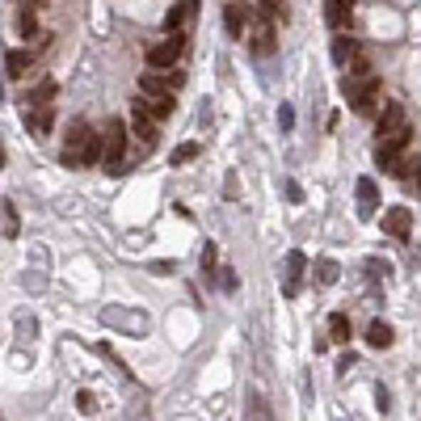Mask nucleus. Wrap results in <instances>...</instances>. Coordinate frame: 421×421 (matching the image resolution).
Masks as SVG:
<instances>
[{
	"mask_svg": "<svg viewBox=\"0 0 421 421\" xmlns=\"http://www.w3.org/2000/svg\"><path fill=\"white\" fill-rule=\"evenodd\" d=\"M400 131H409V118H405V105H383L379 110V135L375 140H383V135H400Z\"/></svg>",
	"mask_w": 421,
	"mask_h": 421,
	"instance_id": "nucleus-6",
	"label": "nucleus"
},
{
	"mask_svg": "<svg viewBox=\"0 0 421 421\" xmlns=\"http://www.w3.org/2000/svg\"><path fill=\"white\" fill-rule=\"evenodd\" d=\"M328 333H333V341H337V345H345V341H350V321H345V312H333V316H328Z\"/></svg>",
	"mask_w": 421,
	"mask_h": 421,
	"instance_id": "nucleus-19",
	"label": "nucleus"
},
{
	"mask_svg": "<svg viewBox=\"0 0 421 421\" xmlns=\"http://www.w3.org/2000/svg\"><path fill=\"white\" fill-rule=\"evenodd\" d=\"M194 156H198V143H182V147H173V156H169V160H173V165H189Z\"/></svg>",
	"mask_w": 421,
	"mask_h": 421,
	"instance_id": "nucleus-23",
	"label": "nucleus"
},
{
	"mask_svg": "<svg viewBox=\"0 0 421 421\" xmlns=\"http://www.w3.org/2000/svg\"><path fill=\"white\" fill-rule=\"evenodd\" d=\"M350 17H354V0H325V21L333 30L350 26Z\"/></svg>",
	"mask_w": 421,
	"mask_h": 421,
	"instance_id": "nucleus-11",
	"label": "nucleus"
},
{
	"mask_svg": "<svg viewBox=\"0 0 421 421\" xmlns=\"http://www.w3.org/2000/svg\"><path fill=\"white\" fill-rule=\"evenodd\" d=\"M367 341H371L375 350H388L396 341V333H392V325H383V321H371L367 325Z\"/></svg>",
	"mask_w": 421,
	"mask_h": 421,
	"instance_id": "nucleus-15",
	"label": "nucleus"
},
{
	"mask_svg": "<svg viewBox=\"0 0 421 421\" xmlns=\"http://www.w3.org/2000/svg\"><path fill=\"white\" fill-rule=\"evenodd\" d=\"M147 105H152V114H156V123H160V118H169V114L177 110V101H173V93L156 97V101H147Z\"/></svg>",
	"mask_w": 421,
	"mask_h": 421,
	"instance_id": "nucleus-21",
	"label": "nucleus"
},
{
	"mask_svg": "<svg viewBox=\"0 0 421 421\" xmlns=\"http://www.w3.org/2000/svg\"><path fill=\"white\" fill-rule=\"evenodd\" d=\"M17 228H21V224H17V211H13V202H4V236L13 240V236H17Z\"/></svg>",
	"mask_w": 421,
	"mask_h": 421,
	"instance_id": "nucleus-24",
	"label": "nucleus"
},
{
	"mask_svg": "<svg viewBox=\"0 0 421 421\" xmlns=\"http://www.w3.org/2000/svg\"><path fill=\"white\" fill-rule=\"evenodd\" d=\"M182 51H186V34L173 30L165 43H156V47L147 51V63H152V68H173V63L182 59Z\"/></svg>",
	"mask_w": 421,
	"mask_h": 421,
	"instance_id": "nucleus-4",
	"label": "nucleus"
},
{
	"mask_svg": "<svg viewBox=\"0 0 421 421\" xmlns=\"http://www.w3.org/2000/svg\"><path fill=\"white\" fill-rule=\"evenodd\" d=\"M253 51L257 55H270L274 51V26H270V13L266 9L257 13V26H253Z\"/></svg>",
	"mask_w": 421,
	"mask_h": 421,
	"instance_id": "nucleus-8",
	"label": "nucleus"
},
{
	"mask_svg": "<svg viewBox=\"0 0 421 421\" xmlns=\"http://www.w3.org/2000/svg\"><path fill=\"white\" fill-rule=\"evenodd\" d=\"M34 30H38V21H34V9L26 4V9L17 13V34H21V38H34Z\"/></svg>",
	"mask_w": 421,
	"mask_h": 421,
	"instance_id": "nucleus-20",
	"label": "nucleus"
},
{
	"mask_svg": "<svg viewBox=\"0 0 421 421\" xmlns=\"http://www.w3.org/2000/svg\"><path fill=\"white\" fill-rule=\"evenodd\" d=\"M21 4H30V9H38V4H43V0H21Z\"/></svg>",
	"mask_w": 421,
	"mask_h": 421,
	"instance_id": "nucleus-27",
	"label": "nucleus"
},
{
	"mask_svg": "<svg viewBox=\"0 0 421 421\" xmlns=\"http://www.w3.org/2000/svg\"><path fill=\"white\" fill-rule=\"evenodd\" d=\"M303 270H308V257L299 253V249H291L286 253V295H299V279H303Z\"/></svg>",
	"mask_w": 421,
	"mask_h": 421,
	"instance_id": "nucleus-10",
	"label": "nucleus"
},
{
	"mask_svg": "<svg viewBox=\"0 0 421 421\" xmlns=\"http://www.w3.org/2000/svg\"><path fill=\"white\" fill-rule=\"evenodd\" d=\"M105 156V140H97L93 127L89 123H72V131H68V147H63V165L72 169H80V165H97Z\"/></svg>",
	"mask_w": 421,
	"mask_h": 421,
	"instance_id": "nucleus-2",
	"label": "nucleus"
},
{
	"mask_svg": "<svg viewBox=\"0 0 421 421\" xmlns=\"http://www.w3.org/2000/svg\"><path fill=\"white\" fill-rule=\"evenodd\" d=\"M51 123H55V114H51L47 105H43V110H30V114H26V127H30L34 135H47Z\"/></svg>",
	"mask_w": 421,
	"mask_h": 421,
	"instance_id": "nucleus-17",
	"label": "nucleus"
},
{
	"mask_svg": "<svg viewBox=\"0 0 421 421\" xmlns=\"http://www.w3.org/2000/svg\"><path fill=\"white\" fill-rule=\"evenodd\" d=\"M101 140H105V156H101L105 169H118L123 156H127V123H123V118H110V127H105Z\"/></svg>",
	"mask_w": 421,
	"mask_h": 421,
	"instance_id": "nucleus-3",
	"label": "nucleus"
},
{
	"mask_svg": "<svg viewBox=\"0 0 421 421\" xmlns=\"http://www.w3.org/2000/svg\"><path fill=\"white\" fill-rule=\"evenodd\" d=\"M417 194H421V156H417Z\"/></svg>",
	"mask_w": 421,
	"mask_h": 421,
	"instance_id": "nucleus-26",
	"label": "nucleus"
},
{
	"mask_svg": "<svg viewBox=\"0 0 421 421\" xmlns=\"http://www.w3.org/2000/svg\"><path fill=\"white\" fill-rule=\"evenodd\" d=\"M312 274H316V282H321V286H333V282L341 279V266H337V261H333V257H321V261H316V270H312Z\"/></svg>",
	"mask_w": 421,
	"mask_h": 421,
	"instance_id": "nucleus-18",
	"label": "nucleus"
},
{
	"mask_svg": "<svg viewBox=\"0 0 421 421\" xmlns=\"http://www.w3.org/2000/svg\"><path fill=\"white\" fill-rule=\"evenodd\" d=\"M379 228H383L388 236H396V240H405V236L413 232V211H405V207H392V211H383Z\"/></svg>",
	"mask_w": 421,
	"mask_h": 421,
	"instance_id": "nucleus-5",
	"label": "nucleus"
},
{
	"mask_svg": "<svg viewBox=\"0 0 421 421\" xmlns=\"http://www.w3.org/2000/svg\"><path fill=\"white\" fill-rule=\"evenodd\" d=\"M165 80H169V89H182V85H186V76H182V72H169Z\"/></svg>",
	"mask_w": 421,
	"mask_h": 421,
	"instance_id": "nucleus-25",
	"label": "nucleus"
},
{
	"mask_svg": "<svg viewBox=\"0 0 421 421\" xmlns=\"http://www.w3.org/2000/svg\"><path fill=\"white\" fill-rule=\"evenodd\" d=\"M354 55H358V47H354V38H350V34H337V38H333V63L350 68V63H354Z\"/></svg>",
	"mask_w": 421,
	"mask_h": 421,
	"instance_id": "nucleus-14",
	"label": "nucleus"
},
{
	"mask_svg": "<svg viewBox=\"0 0 421 421\" xmlns=\"http://www.w3.org/2000/svg\"><path fill=\"white\" fill-rule=\"evenodd\" d=\"M140 93L147 97V101H156V97L173 93V89H169V80H165V76H140Z\"/></svg>",
	"mask_w": 421,
	"mask_h": 421,
	"instance_id": "nucleus-16",
	"label": "nucleus"
},
{
	"mask_svg": "<svg viewBox=\"0 0 421 421\" xmlns=\"http://www.w3.org/2000/svg\"><path fill=\"white\" fill-rule=\"evenodd\" d=\"M341 85H345V101H350L358 114H375V101H379V76L371 72V63H367L363 55H354L350 76H345Z\"/></svg>",
	"mask_w": 421,
	"mask_h": 421,
	"instance_id": "nucleus-1",
	"label": "nucleus"
},
{
	"mask_svg": "<svg viewBox=\"0 0 421 421\" xmlns=\"http://www.w3.org/2000/svg\"><path fill=\"white\" fill-rule=\"evenodd\" d=\"M30 63H34V55H30V51H9V55H4V76H9V80H17V76H26V72H30Z\"/></svg>",
	"mask_w": 421,
	"mask_h": 421,
	"instance_id": "nucleus-13",
	"label": "nucleus"
},
{
	"mask_svg": "<svg viewBox=\"0 0 421 421\" xmlns=\"http://www.w3.org/2000/svg\"><path fill=\"white\" fill-rule=\"evenodd\" d=\"M379 211V186L375 177H358V219H375Z\"/></svg>",
	"mask_w": 421,
	"mask_h": 421,
	"instance_id": "nucleus-7",
	"label": "nucleus"
},
{
	"mask_svg": "<svg viewBox=\"0 0 421 421\" xmlns=\"http://www.w3.org/2000/svg\"><path fill=\"white\" fill-rule=\"evenodd\" d=\"M244 21H249V9H244V4H236V0H228V4H224V26H228V34H232V38L244 34Z\"/></svg>",
	"mask_w": 421,
	"mask_h": 421,
	"instance_id": "nucleus-12",
	"label": "nucleus"
},
{
	"mask_svg": "<svg viewBox=\"0 0 421 421\" xmlns=\"http://www.w3.org/2000/svg\"><path fill=\"white\" fill-rule=\"evenodd\" d=\"M194 13H198V0H177L169 13H165V30L173 34V30H182V26H189L194 21Z\"/></svg>",
	"mask_w": 421,
	"mask_h": 421,
	"instance_id": "nucleus-9",
	"label": "nucleus"
},
{
	"mask_svg": "<svg viewBox=\"0 0 421 421\" xmlns=\"http://www.w3.org/2000/svg\"><path fill=\"white\" fill-rule=\"evenodd\" d=\"M51 97H55V85L43 80V85H34V93H30V105H47Z\"/></svg>",
	"mask_w": 421,
	"mask_h": 421,
	"instance_id": "nucleus-22",
	"label": "nucleus"
}]
</instances>
